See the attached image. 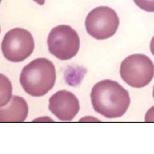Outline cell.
<instances>
[{
	"label": "cell",
	"instance_id": "obj_13",
	"mask_svg": "<svg viewBox=\"0 0 154 154\" xmlns=\"http://www.w3.org/2000/svg\"><path fill=\"white\" fill-rule=\"evenodd\" d=\"M34 2H35L36 3H37L39 5H43L45 4V0H33Z\"/></svg>",
	"mask_w": 154,
	"mask_h": 154
},
{
	"label": "cell",
	"instance_id": "obj_14",
	"mask_svg": "<svg viewBox=\"0 0 154 154\" xmlns=\"http://www.w3.org/2000/svg\"><path fill=\"white\" fill-rule=\"evenodd\" d=\"M153 97L154 98V86H153Z\"/></svg>",
	"mask_w": 154,
	"mask_h": 154
},
{
	"label": "cell",
	"instance_id": "obj_12",
	"mask_svg": "<svg viewBox=\"0 0 154 154\" xmlns=\"http://www.w3.org/2000/svg\"><path fill=\"white\" fill-rule=\"evenodd\" d=\"M150 49L152 54L154 55V36L152 37L150 44Z\"/></svg>",
	"mask_w": 154,
	"mask_h": 154
},
{
	"label": "cell",
	"instance_id": "obj_15",
	"mask_svg": "<svg viewBox=\"0 0 154 154\" xmlns=\"http://www.w3.org/2000/svg\"><path fill=\"white\" fill-rule=\"evenodd\" d=\"M1 1H2V0H0V3H1Z\"/></svg>",
	"mask_w": 154,
	"mask_h": 154
},
{
	"label": "cell",
	"instance_id": "obj_10",
	"mask_svg": "<svg viewBox=\"0 0 154 154\" xmlns=\"http://www.w3.org/2000/svg\"><path fill=\"white\" fill-rule=\"evenodd\" d=\"M141 9L147 12H154V0H134Z\"/></svg>",
	"mask_w": 154,
	"mask_h": 154
},
{
	"label": "cell",
	"instance_id": "obj_3",
	"mask_svg": "<svg viewBox=\"0 0 154 154\" xmlns=\"http://www.w3.org/2000/svg\"><path fill=\"white\" fill-rule=\"evenodd\" d=\"M122 79L129 85L142 88L148 85L154 76V65L146 55L136 54L129 55L120 64Z\"/></svg>",
	"mask_w": 154,
	"mask_h": 154
},
{
	"label": "cell",
	"instance_id": "obj_2",
	"mask_svg": "<svg viewBox=\"0 0 154 154\" xmlns=\"http://www.w3.org/2000/svg\"><path fill=\"white\" fill-rule=\"evenodd\" d=\"M54 64L45 58H38L25 66L20 75V83L26 93L40 97L51 90L55 83Z\"/></svg>",
	"mask_w": 154,
	"mask_h": 154
},
{
	"label": "cell",
	"instance_id": "obj_9",
	"mask_svg": "<svg viewBox=\"0 0 154 154\" xmlns=\"http://www.w3.org/2000/svg\"><path fill=\"white\" fill-rule=\"evenodd\" d=\"M12 84L8 78L0 73V107L7 104L12 96Z\"/></svg>",
	"mask_w": 154,
	"mask_h": 154
},
{
	"label": "cell",
	"instance_id": "obj_1",
	"mask_svg": "<svg viewBox=\"0 0 154 154\" xmlns=\"http://www.w3.org/2000/svg\"><path fill=\"white\" fill-rule=\"evenodd\" d=\"M90 97L94 111L109 119L123 116L131 102L128 91L117 82L110 79L96 83Z\"/></svg>",
	"mask_w": 154,
	"mask_h": 154
},
{
	"label": "cell",
	"instance_id": "obj_5",
	"mask_svg": "<svg viewBox=\"0 0 154 154\" xmlns=\"http://www.w3.org/2000/svg\"><path fill=\"white\" fill-rule=\"evenodd\" d=\"M119 23L116 12L107 6H99L93 9L85 21L87 32L97 40H104L114 35Z\"/></svg>",
	"mask_w": 154,
	"mask_h": 154
},
{
	"label": "cell",
	"instance_id": "obj_16",
	"mask_svg": "<svg viewBox=\"0 0 154 154\" xmlns=\"http://www.w3.org/2000/svg\"><path fill=\"white\" fill-rule=\"evenodd\" d=\"M0 32H1V28H0Z\"/></svg>",
	"mask_w": 154,
	"mask_h": 154
},
{
	"label": "cell",
	"instance_id": "obj_8",
	"mask_svg": "<svg viewBox=\"0 0 154 154\" xmlns=\"http://www.w3.org/2000/svg\"><path fill=\"white\" fill-rule=\"evenodd\" d=\"M28 114L25 100L18 96H13L7 103L0 107V122H22Z\"/></svg>",
	"mask_w": 154,
	"mask_h": 154
},
{
	"label": "cell",
	"instance_id": "obj_7",
	"mask_svg": "<svg viewBox=\"0 0 154 154\" xmlns=\"http://www.w3.org/2000/svg\"><path fill=\"white\" fill-rule=\"evenodd\" d=\"M49 109L59 120L71 121L79 111V102L76 96L62 90L54 94L49 100Z\"/></svg>",
	"mask_w": 154,
	"mask_h": 154
},
{
	"label": "cell",
	"instance_id": "obj_6",
	"mask_svg": "<svg viewBox=\"0 0 154 154\" xmlns=\"http://www.w3.org/2000/svg\"><path fill=\"white\" fill-rule=\"evenodd\" d=\"M34 49L32 34L26 29L15 28L8 31L1 43L4 57L12 62L24 61L31 55Z\"/></svg>",
	"mask_w": 154,
	"mask_h": 154
},
{
	"label": "cell",
	"instance_id": "obj_11",
	"mask_svg": "<svg viewBox=\"0 0 154 154\" xmlns=\"http://www.w3.org/2000/svg\"><path fill=\"white\" fill-rule=\"evenodd\" d=\"M144 120L146 122H154V106L151 107L147 111Z\"/></svg>",
	"mask_w": 154,
	"mask_h": 154
},
{
	"label": "cell",
	"instance_id": "obj_4",
	"mask_svg": "<svg viewBox=\"0 0 154 154\" xmlns=\"http://www.w3.org/2000/svg\"><path fill=\"white\" fill-rule=\"evenodd\" d=\"M49 52L61 60H70L78 53L80 40L76 31L67 25L53 28L47 40Z\"/></svg>",
	"mask_w": 154,
	"mask_h": 154
}]
</instances>
